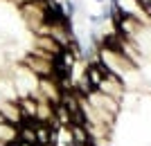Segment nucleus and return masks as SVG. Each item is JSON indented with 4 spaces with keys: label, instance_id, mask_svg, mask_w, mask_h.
Here are the masks:
<instances>
[{
    "label": "nucleus",
    "instance_id": "obj_4",
    "mask_svg": "<svg viewBox=\"0 0 151 146\" xmlns=\"http://www.w3.org/2000/svg\"><path fill=\"white\" fill-rule=\"evenodd\" d=\"M0 119L7 121V124H14V126H20L23 124V113L18 108V101H0Z\"/></svg>",
    "mask_w": 151,
    "mask_h": 146
},
{
    "label": "nucleus",
    "instance_id": "obj_7",
    "mask_svg": "<svg viewBox=\"0 0 151 146\" xmlns=\"http://www.w3.org/2000/svg\"><path fill=\"white\" fill-rule=\"evenodd\" d=\"M0 140L7 142V144H16L18 142V126L7 124V121L0 119Z\"/></svg>",
    "mask_w": 151,
    "mask_h": 146
},
{
    "label": "nucleus",
    "instance_id": "obj_5",
    "mask_svg": "<svg viewBox=\"0 0 151 146\" xmlns=\"http://www.w3.org/2000/svg\"><path fill=\"white\" fill-rule=\"evenodd\" d=\"M34 47H38V50H45V52H50L54 58H59L61 56V52H63V47L54 41L52 36H34Z\"/></svg>",
    "mask_w": 151,
    "mask_h": 146
},
{
    "label": "nucleus",
    "instance_id": "obj_3",
    "mask_svg": "<svg viewBox=\"0 0 151 146\" xmlns=\"http://www.w3.org/2000/svg\"><path fill=\"white\" fill-rule=\"evenodd\" d=\"M36 90L41 92V95L47 99V101L57 108L59 103H61V97H63V92H61V88H59V83L52 79V76H41L38 79V85H36Z\"/></svg>",
    "mask_w": 151,
    "mask_h": 146
},
{
    "label": "nucleus",
    "instance_id": "obj_2",
    "mask_svg": "<svg viewBox=\"0 0 151 146\" xmlns=\"http://www.w3.org/2000/svg\"><path fill=\"white\" fill-rule=\"evenodd\" d=\"M20 63L25 65L29 72H34V74L41 79V76H52V72H54V63H57V61H50V58H38V56H32V54H25V56L20 58Z\"/></svg>",
    "mask_w": 151,
    "mask_h": 146
},
{
    "label": "nucleus",
    "instance_id": "obj_8",
    "mask_svg": "<svg viewBox=\"0 0 151 146\" xmlns=\"http://www.w3.org/2000/svg\"><path fill=\"white\" fill-rule=\"evenodd\" d=\"M9 2H12V5L16 7V9H20V7H25L27 2H32V0H9Z\"/></svg>",
    "mask_w": 151,
    "mask_h": 146
},
{
    "label": "nucleus",
    "instance_id": "obj_1",
    "mask_svg": "<svg viewBox=\"0 0 151 146\" xmlns=\"http://www.w3.org/2000/svg\"><path fill=\"white\" fill-rule=\"evenodd\" d=\"M95 90H99L101 95H108V97H113V99H117V101L122 103V99H124V92H126V85L122 83V79H120L117 74L108 72V74L99 81V85H97Z\"/></svg>",
    "mask_w": 151,
    "mask_h": 146
},
{
    "label": "nucleus",
    "instance_id": "obj_6",
    "mask_svg": "<svg viewBox=\"0 0 151 146\" xmlns=\"http://www.w3.org/2000/svg\"><path fill=\"white\" fill-rule=\"evenodd\" d=\"M18 108L23 113V119H36L38 103L34 101V97H18Z\"/></svg>",
    "mask_w": 151,
    "mask_h": 146
}]
</instances>
